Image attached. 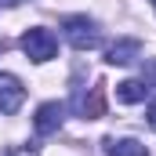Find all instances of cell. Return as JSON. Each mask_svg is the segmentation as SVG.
<instances>
[{
	"instance_id": "obj_1",
	"label": "cell",
	"mask_w": 156,
	"mask_h": 156,
	"mask_svg": "<svg viewBox=\"0 0 156 156\" xmlns=\"http://www.w3.org/2000/svg\"><path fill=\"white\" fill-rule=\"evenodd\" d=\"M62 33H66V40H69L76 51H94V47L102 44V29H98L87 15H69V18L62 22Z\"/></svg>"
},
{
	"instance_id": "obj_2",
	"label": "cell",
	"mask_w": 156,
	"mask_h": 156,
	"mask_svg": "<svg viewBox=\"0 0 156 156\" xmlns=\"http://www.w3.org/2000/svg\"><path fill=\"white\" fill-rule=\"evenodd\" d=\"M22 51H26V58H29V62L44 66V62H51V58H55L58 40H55V33H51V29L33 26V29H26V33H22Z\"/></svg>"
},
{
	"instance_id": "obj_3",
	"label": "cell",
	"mask_w": 156,
	"mask_h": 156,
	"mask_svg": "<svg viewBox=\"0 0 156 156\" xmlns=\"http://www.w3.org/2000/svg\"><path fill=\"white\" fill-rule=\"evenodd\" d=\"M26 102V87L15 73H0V113L4 116H15Z\"/></svg>"
},
{
	"instance_id": "obj_4",
	"label": "cell",
	"mask_w": 156,
	"mask_h": 156,
	"mask_svg": "<svg viewBox=\"0 0 156 156\" xmlns=\"http://www.w3.org/2000/svg\"><path fill=\"white\" fill-rule=\"evenodd\" d=\"M62 120H66V105H62V102H44V105H37L33 131H37L40 138H47V134H55V131L62 127Z\"/></svg>"
},
{
	"instance_id": "obj_5",
	"label": "cell",
	"mask_w": 156,
	"mask_h": 156,
	"mask_svg": "<svg viewBox=\"0 0 156 156\" xmlns=\"http://www.w3.org/2000/svg\"><path fill=\"white\" fill-rule=\"evenodd\" d=\"M138 55H142V44L127 37V40H116V44L105 51V62H109V66H131Z\"/></svg>"
},
{
	"instance_id": "obj_6",
	"label": "cell",
	"mask_w": 156,
	"mask_h": 156,
	"mask_svg": "<svg viewBox=\"0 0 156 156\" xmlns=\"http://www.w3.org/2000/svg\"><path fill=\"white\" fill-rule=\"evenodd\" d=\"M102 149H105V156H149V149L138 138H105Z\"/></svg>"
},
{
	"instance_id": "obj_7",
	"label": "cell",
	"mask_w": 156,
	"mask_h": 156,
	"mask_svg": "<svg viewBox=\"0 0 156 156\" xmlns=\"http://www.w3.org/2000/svg\"><path fill=\"white\" fill-rule=\"evenodd\" d=\"M145 94H149L145 80H123V83H116V102H123V105H138V102H145Z\"/></svg>"
},
{
	"instance_id": "obj_8",
	"label": "cell",
	"mask_w": 156,
	"mask_h": 156,
	"mask_svg": "<svg viewBox=\"0 0 156 156\" xmlns=\"http://www.w3.org/2000/svg\"><path fill=\"white\" fill-rule=\"evenodd\" d=\"M76 113L83 120H98L102 116V91L91 87V94H76Z\"/></svg>"
},
{
	"instance_id": "obj_9",
	"label": "cell",
	"mask_w": 156,
	"mask_h": 156,
	"mask_svg": "<svg viewBox=\"0 0 156 156\" xmlns=\"http://www.w3.org/2000/svg\"><path fill=\"white\" fill-rule=\"evenodd\" d=\"M7 156H40V153L33 149V145H18V149H11Z\"/></svg>"
},
{
	"instance_id": "obj_10",
	"label": "cell",
	"mask_w": 156,
	"mask_h": 156,
	"mask_svg": "<svg viewBox=\"0 0 156 156\" xmlns=\"http://www.w3.org/2000/svg\"><path fill=\"white\" fill-rule=\"evenodd\" d=\"M145 116H149V127H153V131H156V98H153V102H149V113H145Z\"/></svg>"
},
{
	"instance_id": "obj_11",
	"label": "cell",
	"mask_w": 156,
	"mask_h": 156,
	"mask_svg": "<svg viewBox=\"0 0 156 156\" xmlns=\"http://www.w3.org/2000/svg\"><path fill=\"white\" fill-rule=\"evenodd\" d=\"M7 4H22V0H7Z\"/></svg>"
},
{
	"instance_id": "obj_12",
	"label": "cell",
	"mask_w": 156,
	"mask_h": 156,
	"mask_svg": "<svg viewBox=\"0 0 156 156\" xmlns=\"http://www.w3.org/2000/svg\"><path fill=\"white\" fill-rule=\"evenodd\" d=\"M153 7H156V0H153Z\"/></svg>"
}]
</instances>
